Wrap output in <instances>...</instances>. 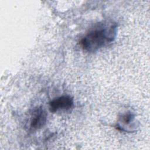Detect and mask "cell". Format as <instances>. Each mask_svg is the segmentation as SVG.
I'll return each mask as SVG.
<instances>
[{
  "label": "cell",
  "instance_id": "7a4b0ae2",
  "mask_svg": "<svg viewBox=\"0 0 150 150\" xmlns=\"http://www.w3.org/2000/svg\"><path fill=\"white\" fill-rule=\"evenodd\" d=\"M47 113L42 107L35 108L31 112L30 119V129L37 130L42 128L46 123Z\"/></svg>",
  "mask_w": 150,
  "mask_h": 150
},
{
  "label": "cell",
  "instance_id": "277c9868",
  "mask_svg": "<svg viewBox=\"0 0 150 150\" xmlns=\"http://www.w3.org/2000/svg\"><path fill=\"white\" fill-rule=\"evenodd\" d=\"M134 114L130 111L122 114L119 119L120 122H121L124 125L127 126L129 125L134 119Z\"/></svg>",
  "mask_w": 150,
  "mask_h": 150
},
{
  "label": "cell",
  "instance_id": "6da1fadb",
  "mask_svg": "<svg viewBox=\"0 0 150 150\" xmlns=\"http://www.w3.org/2000/svg\"><path fill=\"white\" fill-rule=\"evenodd\" d=\"M117 26L115 22L98 23L81 39V48L87 52L93 53L113 42L117 35Z\"/></svg>",
  "mask_w": 150,
  "mask_h": 150
},
{
  "label": "cell",
  "instance_id": "3957f363",
  "mask_svg": "<svg viewBox=\"0 0 150 150\" xmlns=\"http://www.w3.org/2000/svg\"><path fill=\"white\" fill-rule=\"evenodd\" d=\"M73 98L70 96H62L57 97L49 103V110L51 112H56L60 110H69L73 107Z\"/></svg>",
  "mask_w": 150,
  "mask_h": 150
}]
</instances>
